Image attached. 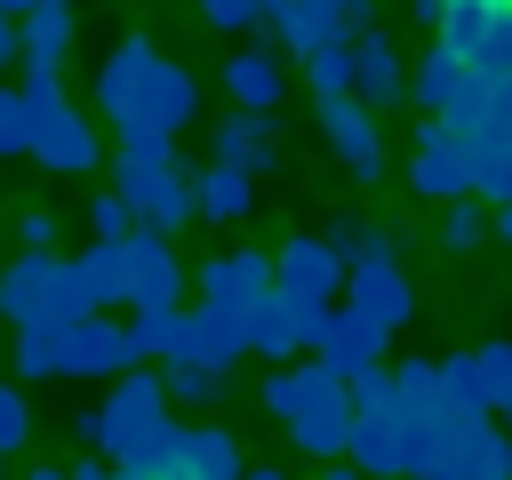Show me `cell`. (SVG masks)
I'll return each instance as SVG.
<instances>
[{
	"mask_svg": "<svg viewBox=\"0 0 512 480\" xmlns=\"http://www.w3.org/2000/svg\"><path fill=\"white\" fill-rule=\"evenodd\" d=\"M160 384H168V400H184V408H208V400L224 392V376H216V368H192V360H168Z\"/></svg>",
	"mask_w": 512,
	"mask_h": 480,
	"instance_id": "obj_38",
	"label": "cell"
},
{
	"mask_svg": "<svg viewBox=\"0 0 512 480\" xmlns=\"http://www.w3.org/2000/svg\"><path fill=\"white\" fill-rule=\"evenodd\" d=\"M16 64V16H0V72Z\"/></svg>",
	"mask_w": 512,
	"mask_h": 480,
	"instance_id": "obj_47",
	"label": "cell"
},
{
	"mask_svg": "<svg viewBox=\"0 0 512 480\" xmlns=\"http://www.w3.org/2000/svg\"><path fill=\"white\" fill-rule=\"evenodd\" d=\"M24 248H56V216L48 208H24Z\"/></svg>",
	"mask_w": 512,
	"mask_h": 480,
	"instance_id": "obj_46",
	"label": "cell"
},
{
	"mask_svg": "<svg viewBox=\"0 0 512 480\" xmlns=\"http://www.w3.org/2000/svg\"><path fill=\"white\" fill-rule=\"evenodd\" d=\"M16 152H32V104L16 88H0V160H16Z\"/></svg>",
	"mask_w": 512,
	"mask_h": 480,
	"instance_id": "obj_39",
	"label": "cell"
},
{
	"mask_svg": "<svg viewBox=\"0 0 512 480\" xmlns=\"http://www.w3.org/2000/svg\"><path fill=\"white\" fill-rule=\"evenodd\" d=\"M344 48H352V96H360L368 112H384V104H400V96H408V64H400V48H392L376 24H368V32H352Z\"/></svg>",
	"mask_w": 512,
	"mask_h": 480,
	"instance_id": "obj_17",
	"label": "cell"
},
{
	"mask_svg": "<svg viewBox=\"0 0 512 480\" xmlns=\"http://www.w3.org/2000/svg\"><path fill=\"white\" fill-rule=\"evenodd\" d=\"M384 352H392V336L384 328H368L360 312H344V304H328L320 312V336H312V360L336 376V384H352V376H368V368H384Z\"/></svg>",
	"mask_w": 512,
	"mask_h": 480,
	"instance_id": "obj_4",
	"label": "cell"
},
{
	"mask_svg": "<svg viewBox=\"0 0 512 480\" xmlns=\"http://www.w3.org/2000/svg\"><path fill=\"white\" fill-rule=\"evenodd\" d=\"M152 424H168V384H160V368H128V376H112V392L96 400V408H80V440L96 448V456H120L136 432H152Z\"/></svg>",
	"mask_w": 512,
	"mask_h": 480,
	"instance_id": "obj_2",
	"label": "cell"
},
{
	"mask_svg": "<svg viewBox=\"0 0 512 480\" xmlns=\"http://www.w3.org/2000/svg\"><path fill=\"white\" fill-rule=\"evenodd\" d=\"M240 440L224 424H184V448H176V480H240Z\"/></svg>",
	"mask_w": 512,
	"mask_h": 480,
	"instance_id": "obj_22",
	"label": "cell"
},
{
	"mask_svg": "<svg viewBox=\"0 0 512 480\" xmlns=\"http://www.w3.org/2000/svg\"><path fill=\"white\" fill-rule=\"evenodd\" d=\"M328 248L344 264H400V232H384V224H336Z\"/></svg>",
	"mask_w": 512,
	"mask_h": 480,
	"instance_id": "obj_33",
	"label": "cell"
},
{
	"mask_svg": "<svg viewBox=\"0 0 512 480\" xmlns=\"http://www.w3.org/2000/svg\"><path fill=\"white\" fill-rule=\"evenodd\" d=\"M408 184L424 200H472V168H464V136H448L440 120L416 128V152H408Z\"/></svg>",
	"mask_w": 512,
	"mask_h": 480,
	"instance_id": "obj_12",
	"label": "cell"
},
{
	"mask_svg": "<svg viewBox=\"0 0 512 480\" xmlns=\"http://www.w3.org/2000/svg\"><path fill=\"white\" fill-rule=\"evenodd\" d=\"M200 24H216V32H248V24H256V0H200Z\"/></svg>",
	"mask_w": 512,
	"mask_h": 480,
	"instance_id": "obj_44",
	"label": "cell"
},
{
	"mask_svg": "<svg viewBox=\"0 0 512 480\" xmlns=\"http://www.w3.org/2000/svg\"><path fill=\"white\" fill-rule=\"evenodd\" d=\"M224 96H232V112H272L288 96V56L280 48H240L224 64Z\"/></svg>",
	"mask_w": 512,
	"mask_h": 480,
	"instance_id": "obj_19",
	"label": "cell"
},
{
	"mask_svg": "<svg viewBox=\"0 0 512 480\" xmlns=\"http://www.w3.org/2000/svg\"><path fill=\"white\" fill-rule=\"evenodd\" d=\"M328 400H344V384H336L320 360H288V368L264 376V408H272L280 424H296L304 408H328Z\"/></svg>",
	"mask_w": 512,
	"mask_h": 480,
	"instance_id": "obj_20",
	"label": "cell"
},
{
	"mask_svg": "<svg viewBox=\"0 0 512 480\" xmlns=\"http://www.w3.org/2000/svg\"><path fill=\"white\" fill-rule=\"evenodd\" d=\"M312 16H328L336 24V40H352V32H368V0H304Z\"/></svg>",
	"mask_w": 512,
	"mask_h": 480,
	"instance_id": "obj_43",
	"label": "cell"
},
{
	"mask_svg": "<svg viewBox=\"0 0 512 480\" xmlns=\"http://www.w3.org/2000/svg\"><path fill=\"white\" fill-rule=\"evenodd\" d=\"M128 368H144V360L128 352V320H112V312H80V320H64V376H96V384H112V376H128Z\"/></svg>",
	"mask_w": 512,
	"mask_h": 480,
	"instance_id": "obj_3",
	"label": "cell"
},
{
	"mask_svg": "<svg viewBox=\"0 0 512 480\" xmlns=\"http://www.w3.org/2000/svg\"><path fill=\"white\" fill-rule=\"evenodd\" d=\"M24 480H64V472L56 464H24Z\"/></svg>",
	"mask_w": 512,
	"mask_h": 480,
	"instance_id": "obj_51",
	"label": "cell"
},
{
	"mask_svg": "<svg viewBox=\"0 0 512 480\" xmlns=\"http://www.w3.org/2000/svg\"><path fill=\"white\" fill-rule=\"evenodd\" d=\"M472 136H480V128H472ZM488 136H504V144H512V72L496 80V112H488Z\"/></svg>",
	"mask_w": 512,
	"mask_h": 480,
	"instance_id": "obj_45",
	"label": "cell"
},
{
	"mask_svg": "<svg viewBox=\"0 0 512 480\" xmlns=\"http://www.w3.org/2000/svg\"><path fill=\"white\" fill-rule=\"evenodd\" d=\"M0 464H8V456H0Z\"/></svg>",
	"mask_w": 512,
	"mask_h": 480,
	"instance_id": "obj_59",
	"label": "cell"
},
{
	"mask_svg": "<svg viewBox=\"0 0 512 480\" xmlns=\"http://www.w3.org/2000/svg\"><path fill=\"white\" fill-rule=\"evenodd\" d=\"M256 24L272 32V48H280L288 64H304L312 48H336V24H328V16H312L304 0H256Z\"/></svg>",
	"mask_w": 512,
	"mask_h": 480,
	"instance_id": "obj_21",
	"label": "cell"
},
{
	"mask_svg": "<svg viewBox=\"0 0 512 480\" xmlns=\"http://www.w3.org/2000/svg\"><path fill=\"white\" fill-rule=\"evenodd\" d=\"M24 440H32V400L16 384H0V456H16Z\"/></svg>",
	"mask_w": 512,
	"mask_h": 480,
	"instance_id": "obj_41",
	"label": "cell"
},
{
	"mask_svg": "<svg viewBox=\"0 0 512 480\" xmlns=\"http://www.w3.org/2000/svg\"><path fill=\"white\" fill-rule=\"evenodd\" d=\"M368 8H376V0H368Z\"/></svg>",
	"mask_w": 512,
	"mask_h": 480,
	"instance_id": "obj_58",
	"label": "cell"
},
{
	"mask_svg": "<svg viewBox=\"0 0 512 480\" xmlns=\"http://www.w3.org/2000/svg\"><path fill=\"white\" fill-rule=\"evenodd\" d=\"M320 128H328V152L352 168V184H376L384 176V136H376V112L360 96H328L320 104Z\"/></svg>",
	"mask_w": 512,
	"mask_h": 480,
	"instance_id": "obj_10",
	"label": "cell"
},
{
	"mask_svg": "<svg viewBox=\"0 0 512 480\" xmlns=\"http://www.w3.org/2000/svg\"><path fill=\"white\" fill-rule=\"evenodd\" d=\"M288 432H296V448H304V456H320V464H344V448H352V400L304 408Z\"/></svg>",
	"mask_w": 512,
	"mask_h": 480,
	"instance_id": "obj_28",
	"label": "cell"
},
{
	"mask_svg": "<svg viewBox=\"0 0 512 480\" xmlns=\"http://www.w3.org/2000/svg\"><path fill=\"white\" fill-rule=\"evenodd\" d=\"M176 448H184V424H152L112 456V472L120 480H176Z\"/></svg>",
	"mask_w": 512,
	"mask_h": 480,
	"instance_id": "obj_27",
	"label": "cell"
},
{
	"mask_svg": "<svg viewBox=\"0 0 512 480\" xmlns=\"http://www.w3.org/2000/svg\"><path fill=\"white\" fill-rule=\"evenodd\" d=\"M408 480H456V472H408Z\"/></svg>",
	"mask_w": 512,
	"mask_h": 480,
	"instance_id": "obj_56",
	"label": "cell"
},
{
	"mask_svg": "<svg viewBox=\"0 0 512 480\" xmlns=\"http://www.w3.org/2000/svg\"><path fill=\"white\" fill-rule=\"evenodd\" d=\"M216 160H232L240 176L272 168V112H224L216 120Z\"/></svg>",
	"mask_w": 512,
	"mask_h": 480,
	"instance_id": "obj_26",
	"label": "cell"
},
{
	"mask_svg": "<svg viewBox=\"0 0 512 480\" xmlns=\"http://www.w3.org/2000/svg\"><path fill=\"white\" fill-rule=\"evenodd\" d=\"M496 416H504V424H512V400H504V408H496Z\"/></svg>",
	"mask_w": 512,
	"mask_h": 480,
	"instance_id": "obj_57",
	"label": "cell"
},
{
	"mask_svg": "<svg viewBox=\"0 0 512 480\" xmlns=\"http://www.w3.org/2000/svg\"><path fill=\"white\" fill-rule=\"evenodd\" d=\"M176 336H184V312H176V304H168V312H128V352H136L144 368H152V360L168 368V360H176Z\"/></svg>",
	"mask_w": 512,
	"mask_h": 480,
	"instance_id": "obj_30",
	"label": "cell"
},
{
	"mask_svg": "<svg viewBox=\"0 0 512 480\" xmlns=\"http://www.w3.org/2000/svg\"><path fill=\"white\" fill-rule=\"evenodd\" d=\"M464 72H472V64H464L448 40H432V48L416 56V72H408V96L424 104V120H440V112H448V96L464 88Z\"/></svg>",
	"mask_w": 512,
	"mask_h": 480,
	"instance_id": "obj_25",
	"label": "cell"
},
{
	"mask_svg": "<svg viewBox=\"0 0 512 480\" xmlns=\"http://www.w3.org/2000/svg\"><path fill=\"white\" fill-rule=\"evenodd\" d=\"M272 288L296 304H336L344 296V256L328 240H280L272 248Z\"/></svg>",
	"mask_w": 512,
	"mask_h": 480,
	"instance_id": "obj_7",
	"label": "cell"
},
{
	"mask_svg": "<svg viewBox=\"0 0 512 480\" xmlns=\"http://www.w3.org/2000/svg\"><path fill=\"white\" fill-rule=\"evenodd\" d=\"M64 56H72V0H40L32 16H16V64L24 72L64 80Z\"/></svg>",
	"mask_w": 512,
	"mask_h": 480,
	"instance_id": "obj_18",
	"label": "cell"
},
{
	"mask_svg": "<svg viewBox=\"0 0 512 480\" xmlns=\"http://www.w3.org/2000/svg\"><path fill=\"white\" fill-rule=\"evenodd\" d=\"M472 368H480V400H488V416L512 400V344H472Z\"/></svg>",
	"mask_w": 512,
	"mask_h": 480,
	"instance_id": "obj_37",
	"label": "cell"
},
{
	"mask_svg": "<svg viewBox=\"0 0 512 480\" xmlns=\"http://www.w3.org/2000/svg\"><path fill=\"white\" fill-rule=\"evenodd\" d=\"M392 400H400L408 424L440 416V360H400V368H392Z\"/></svg>",
	"mask_w": 512,
	"mask_h": 480,
	"instance_id": "obj_32",
	"label": "cell"
},
{
	"mask_svg": "<svg viewBox=\"0 0 512 480\" xmlns=\"http://www.w3.org/2000/svg\"><path fill=\"white\" fill-rule=\"evenodd\" d=\"M120 256H128V312H168L176 296H184V264H176V248L160 240V232H128L120 240Z\"/></svg>",
	"mask_w": 512,
	"mask_h": 480,
	"instance_id": "obj_6",
	"label": "cell"
},
{
	"mask_svg": "<svg viewBox=\"0 0 512 480\" xmlns=\"http://www.w3.org/2000/svg\"><path fill=\"white\" fill-rule=\"evenodd\" d=\"M272 296V256L264 248H224V256H208L200 264V304H224V312H256Z\"/></svg>",
	"mask_w": 512,
	"mask_h": 480,
	"instance_id": "obj_11",
	"label": "cell"
},
{
	"mask_svg": "<svg viewBox=\"0 0 512 480\" xmlns=\"http://www.w3.org/2000/svg\"><path fill=\"white\" fill-rule=\"evenodd\" d=\"M96 152H104V144H96V120H88V112L56 104V112L32 120V160H40V168H56V176H88Z\"/></svg>",
	"mask_w": 512,
	"mask_h": 480,
	"instance_id": "obj_14",
	"label": "cell"
},
{
	"mask_svg": "<svg viewBox=\"0 0 512 480\" xmlns=\"http://www.w3.org/2000/svg\"><path fill=\"white\" fill-rule=\"evenodd\" d=\"M240 480H288V472H272V464H256V472H240Z\"/></svg>",
	"mask_w": 512,
	"mask_h": 480,
	"instance_id": "obj_54",
	"label": "cell"
},
{
	"mask_svg": "<svg viewBox=\"0 0 512 480\" xmlns=\"http://www.w3.org/2000/svg\"><path fill=\"white\" fill-rule=\"evenodd\" d=\"M480 224H488V216H480L472 200H448V216H440V248H472Z\"/></svg>",
	"mask_w": 512,
	"mask_h": 480,
	"instance_id": "obj_42",
	"label": "cell"
},
{
	"mask_svg": "<svg viewBox=\"0 0 512 480\" xmlns=\"http://www.w3.org/2000/svg\"><path fill=\"white\" fill-rule=\"evenodd\" d=\"M248 352V320L240 312H224V304H192L184 312V336H176V360H192V368H232Z\"/></svg>",
	"mask_w": 512,
	"mask_h": 480,
	"instance_id": "obj_15",
	"label": "cell"
},
{
	"mask_svg": "<svg viewBox=\"0 0 512 480\" xmlns=\"http://www.w3.org/2000/svg\"><path fill=\"white\" fill-rule=\"evenodd\" d=\"M320 312H328V304H296V296H280V288H272V296L248 312V352H264L272 368H288L296 352H312Z\"/></svg>",
	"mask_w": 512,
	"mask_h": 480,
	"instance_id": "obj_9",
	"label": "cell"
},
{
	"mask_svg": "<svg viewBox=\"0 0 512 480\" xmlns=\"http://www.w3.org/2000/svg\"><path fill=\"white\" fill-rule=\"evenodd\" d=\"M96 112L120 136H184L200 112V80L184 64H168L152 40H120L96 64Z\"/></svg>",
	"mask_w": 512,
	"mask_h": 480,
	"instance_id": "obj_1",
	"label": "cell"
},
{
	"mask_svg": "<svg viewBox=\"0 0 512 480\" xmlns=\"http://www.w3.org/2000/svg\"><path fill=\"white\" fill-rule=\"evenodd\" d=\"M488 112H496V80H480V72H464V88L448 96V112H440V128H448V136H472V128H488Z\"/></svg>",
	"mask_w": 512,
	"mask_h": 480,
	"instance_id": "obj_34",
	"label": "cell"
},
{
	"mask_svg": "<svg viewBox=\"0 0 512 480\" xmlns=\"http://www.w3.org/2000/svg\"><path fill=\"white\" fill-rule=\"evenodd\" d=\"M440 416H448V424H480V416H488L472 352H448V360H440Z\"/></svg>",
	"mask_w": 512,
	"mask_h": 480,
	"instance_id": "obj_29",
	"label": "cell"
},
{
	"mask_svg": "<svg viewBox=\"0 0 512 480\" xmlns=\"http://www.w3.org/2000/svg\"><path fill=\"white\" fill-rule=\"evenodd\" d=\"M320 480H368V472H352V464H328V472H320Z\"/></svg>",
	"mask_w": 512,
	"mask_h": 480,
	"instance_id": "obj_52",
	"label": "cell"
},
{
	"mask_svg": "<svg viewBox=\"0 0 512 480\" xmlns=\"http://www.w3.org/2000/svg\"><path fill=\"white\" fill-rule=\"evenodd\" d=\"M304 88H312L320 104H328V96H352V48H344V40H336V48H312V56H304Z\"/></svg>",
	"mask_w": 512,
	"mask_h": 480,
	"instance_id": "obj_36",
	"label": "cell"
},
{
	"mask_svg": "<svg viewBox=\"0 0 512 480\" xmlns=\"http://www.w3.org/2000/svg\"><path fill=\"white\" fill-rule=\"evenodd\" d=\"M56 272H64L56 248H24L16 264H0V312H8V328L48 320V304H56Z\"/></svg>",
	"mask_w": 512,
	"mask_h": 480,
	"instance_id": "obj_16",
	"label": "cell"
},
{
	"mask_svg": "<svg viewBox=\"0 0 512 480\" xmlns=\"http://www.w3.org/2000/svg\"><path fill=\"white\" fill-rule=\"evenodd\" d=\"M448 8H456V0H424V16H432V24H440V16H448Z\"/></svg>",
	"mask_w": 512,
	"mask_h": 480,
	"instance_id": "obj_55",
	"label": "cell"
},
{
	"mask_svg": "<svg viewBox=\"0 0 512 480\" xmlns=\"http://www.w3.org/2000/svg\"><path fill=\"white\" fill-rule=\"evenodd\" d=\"M64 480H120L112 464H80V472H64Z\"/></svg>",
	"mask_w": 512,
	"mask_h": 480,
	"instance_id": "obj_49",
	"label": "cell"
},
{
	"mask_svg": "<svg viewBox=\"0 0 512 480\" xmlns=\"http://www.w3.org/2000/svg\"><path fill=\"white\" fill-rule=\"evenodd\" d=\"M344 312H360L368 328H408L416 320V288L400 264H344Z\"/></svg>",
	"mask_w": 512,
	"mask_h": 480,
	"instance_id": "obj_8",
	"label": "cell"
},
{
	"mask_svg": "<svg viewBox=\"0 0 512 480\" xmlns=\"http://www.w3.org/2000/svg\"><path fill=\"white\" fill-rule=\"evenodd\" d=\"M344 464L368 472V480H408V416H400V400L352 408V448H344Z\"/></svg>",
	"mask_w": 512,
	"mask_h": 480,
	"instance_id": "obj_5",
	"label": "cell"
},
{
	"mask_svg": "<svg viewBox=\"0 0 512 480\" xmlns=\"http://www.w3.org/2000/svg\"><path fill=\"white\" fill-rule=\"evenodd\" d=\"M488 224H496V232H504V240H512V200H504V208H496V216H488Z\"/></svg>",
	"mask_w": 512,
	"mask_h": 480,
	"instance_id": "obj_50",
	"label": "cell"
},
{
	"mask_svg": "<svg viewBox=\"0 0 512 480\" xmlns=\"http://www.w3.org/2000/svg\"><path fill=\"white\" fill-rule=\"evenodd\" d=\"M32 8H40V0H0V16H32Z\"/></svg>",
	"mask_w": 512,
	"mask_h": 480,
	"instance_id": "obj_53",
	"label": "cell"
},
{
	"mask_svg": "<svg viewBox=\"0 0 512 480\" xmlns=\"http://www.w3.org/2000/svg\"><path fill=\"white\" fill-rule=\"evenodd\" d=\"M16 376H64V328L56 320H24L16 328Z\"/></svg>",
	"mask_w": 512,
	"mask_h": 480,
	"instance_id": "obj_31",
	"label": "cell"
},
{
	"mask_svg": "<svg viewBox=\"0 0 512 480\" xmlns=\"http://www.w3.org/2000/svg\"><path fill=\"white\" fill-rule=\"evenodd\" d=\"M152 168H176V136H120V152H112V184L152 176Z\"/></svg>",
	"mask_w": 512,
	"mask_h": 480,
	"instance_id": "obj_35",
	"label": "cell"
},
{
	"mask_svg": "<svg viewBox=\"0 0 512 480\" xmlns=\"http://www.w3.org/2000/svg\"><path fill=\"white\" fill-rule=\"evenodd\" d=\"M112 192H120V200L136 208V224L160 232V240L192 224V168H184V160H176V168H152V176H128V184H112Z\"/></svg>",
	"mask_w": 512,
	"mask_h": 480,
	"instance_id": "obj_13",
	"label": "cell"
},
{
	"mask_svg": "<svg viewBox=\"0 0 512 480\" xmlns=\"http://www.w3.org/2000/svg\"><path fill=\"white\" fill-rule=\"evenodd\" d=\"M448 472L456 480H512V440H504V424H456V456H448Z\"/></svg>",
	"mask_w": 512,
	"mask_h": 480,
	"instance_id": "obj_24",
	"label": "cell"
},
{
	"mask_svg": "<svg viewBox=\"0 0 512 480\" xmlns=\"http://www.w3.org/2000/svg\"><path fill=\"white\" fill-rule=\"evenodd\" d=\"M128 232H136V208H128L120 192L88 200V240H128Z\"/></svg>",
	"mask_w": 512,
	"mask_h": 480,
	"instance_id": "obj_40",
	"label": "cell"
},
{
	"mask_svg": "<svg viewBox=\"0 0 512 480\" xmlns=\"http://www.w3.org/2000/svg\"><path fill=\"white\" fill-rule=\"evenodd\" d=\"M512 200V152H504V168H496V192H488V208H504Z\"/></svg>",
	"mask_w": 512,
	"mask_h": 480,
	"instance_id": "obj_48",
	"label": "cell"
},
{
	"mask_svg": "<svg viewBox=\"0 0 512 480\" xmlns=\"http://www.w3.org/2000/svg\"><path fill=\"white\" fill-rule=\"evenodd\" d=\"M248 208H256V176H240L232 160H208V168L192 176V216L232 224V216H248Z\"/></svg>",
	"mask_w": 512,
	"mask_h": 480,
	"instance_id": "obj_23",
	"label": "cell"
}]
</instances>
